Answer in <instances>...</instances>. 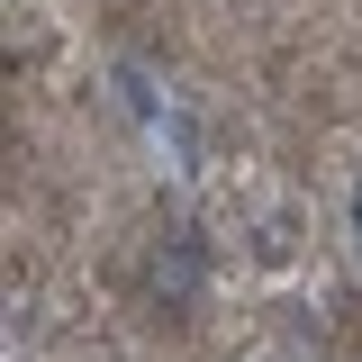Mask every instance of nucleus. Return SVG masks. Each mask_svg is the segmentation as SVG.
Wrapping results in <instances>:
<instances>
[{
    "label": "nucleus",
    "mask_w": 362,
    "mask_h": 362,
    "mask_svg": "<svg viewBox=\"0 0 362 362\" xmlns=\"http://www.w3.org/2000/svg\"><path fill=\"white\" fill-rule=\"evenodd\" d=\"M354 245H362V190H354Z\"/></svg>",
    "instance_id": "nucleus-1"
}]
</instances>
